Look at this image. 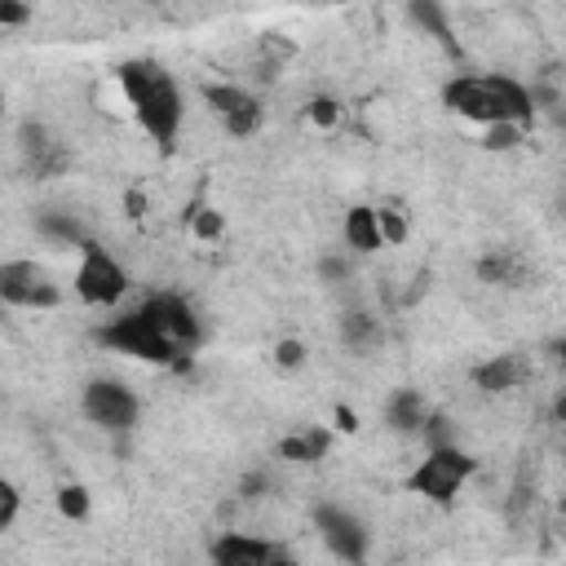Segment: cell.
Masks as SVG:
<instances>
[{"label":"cell","mask_w":566,"mask_h":566,"mask_svg":"<svg viewBox=\"0 0 566 566\" xmlns=\"http://www.w3.org/2000/svg\"><path fill=\"white\" fill-rule=\"evenodd\" d=\"M376 217H380V234H385V248H402L411 239V217L402 203H376Z\"/></svg>","instance_id":"obj_20"},{"label":"cell","mask_w":566,"mask_h":566,"mask_svg":"<svg viewBox=\"0 0 566 566\" xmlns=\"http://www.w3.org/2000/svg\"><path fill=\"white\" fill-rule=\"evenodd\" d=\"M128 270L119 265V256L111 248H102L97 239H88L75 252V270H71V292L88 305V310H115L128 296Z\"/></svg>","instance_id":"obj_4"},{"label":"cell","mask_w":566,"mask_h":566,"mask_svg":"<svg viewBox=\"0 0 566 566\" xmlns=\"http://www.w3.org/2000/svg\"><path fill=\"white\" fill-rule=\"evenodd\" d=\"M97 345L119 354V358H137V363H150V367H172L181 354L172 349V340L155 327V318L133 305V310H119L115 318H106L97 327Z\"/></svg>","instance_id":"obj_3"},{"label":"cell","mask_w":566,"mask_h":566,"mask_svg":"<svg viewBox=\"0 0 566 566\" xmlns=\"http://www.w3.org/2000/svg\"><path fill=\"white\" fill-rule=\"evenodd\" d=\"M115 80H119L133 124L159 150H172L186 128V88L177 84V75L155 57H128V62H119Z\"/></svg>","instance_id":"obj_1"},{"label":"cell","mask_w":566,"mask_h":566,"mask_svg":"<svg viewBox=\"0 0 566 566\" xmlns=\"http://www.w3.org/2000/svg\"><path fill=\"white\" fill-rule=\"evenodd\" d=\"M221 230H226V217H221L217 208H195V212H190V234H195L199 243L221 239Z\"/></svg>","instance_id":"obj_22"},{"label":"cell","mask_w":566,"mask_h":566,"mask_svg":"<svg viewBox=\"0 0 566 566\" xmlns=\"http://www.w3.org/2000/svg\"><path fill=\"white\" fill-rule=\"evenodd\" d=\"M429 416H433V407H429V398L420 394V389H411V385H402V389H394L389 398H385V424L394 429V433H424V424H429Z\"/></svg>","instance_id":"obj_13"},{"label":"cell","mask_w":566,"mask_h":566,"mask_svg":"<svg viewBox=\"0 0 566 566\" xmlns=\"http://www.w3.org/2000/svg\"><path fill=\"white\" fill-rule=\"evenodd\" d=\"M442 106L478 128H495V124H535V88L522 84L509 71H464L451 75L442 84Z\"/></svg>","instance_id":"obj_2"},{"label":"cell","mask_w":566,"mask_h":566,"mask_svg":"<svg viewBox=\"0 0 566 566\" xmlns=\"http://www.w3.org/2000/svg\"><path fill=\"white\" fill-rule=\"evenodd\" d=\"M18 513H22V491L18 482H0V531H13L18 526Z\"/></svg>","instance_id":"obj_23"},{"label":"cell","mask_w":566,"mask_h":566,"mask_svg":"<svg viewBox=\"0 0 566 566\" xmlns=\"http://www.w3.org/2000/svg\"><path fill=\"white\" fill-rule=\"evenodd\" d=\"M270 539L252 531H217L208 539V566H265Z\"/></svg>","instance_id":"obj_11"},{"label":"cell","mask_w":566,"mask_h":566,"mask_svg":"<svg viewBox=\"0 0 566 566\" xmlns=\"http://www.w3.org/2000/svg\"><path fill=\"white\" fill-rule=\"evenodd\" d=\"M349 270H354V256H349V252H332V256L318 261V274H323L327 283H345Z\"/></svg>","instance_id":"obj_25"},{"label":"cell","mask_w":566,"mask_h":566,"mask_svg":"<svg viewBox=\"0 0 566 566\" xmlns=\"http://www.w3.org/2000/svg\"><path fill=\"white\" fill-rule=\"evenodd\" d=\"M142 310L155 318V327L172 340V349L181 358L203 345V314L190 305V296H181V292H150L142 301Z\"/></svg>","instance_id":"obj_10"},{"label":"cell","mask_w":566,"mask_h":566,"mask_svg":"<svg viewBox=\"0 0 566 566\" xmlns=\"http://www.w3.org/2000/svg\"><path fill=\"white\" fill-rule=\"evenodd\" d=\"M340 243H345L349 256H376V252L385 248L376 203H354V208L340 217Z\"/></svg>","instance_id":"obj_12"},{"label":"cell","mask_w":566,"mask_h":566,"mask_svg":"<svg viewBox=\"0 0 566 566\" xmlns=\"http://www.w3.org/2000/svg\"><path fill=\"white\" fill-rule=\"evenodd\" d=\"M478 279L482 283H500V287H517L522 283V265L509 252H486V256H478Z\"/></svg>","instance_id":"obj_19"},{"label":"cell","mask_w":566,"mask_h":566,"mask_svg":"<svg viewBox=\"0 0 566 566\" xmlns=\"http://www.w3.org/2000/svg\"><path fill=\"white\" fill-rule=\"evenodd\" d=\"M80 411H84L88 424H97L106 433H133L137 420H142V398L119 376H93L80 389Z\"/></svg>","instance_id":"obj_7"},{"label":"cell","mask_w":566,"mask_h":566,"mask_svg":"<svg viewBox=\"0 0 566 566\" xmlns=\"http://www.w3.org/2000/svg\"><path fill=\"white\" fill-rule=\"evenodd\" d=\"M0 301L9 310L44 314V310H57L62 305V283H57V274L44 261H35V256H9L0 265Z\"/></svg>","instance_id":"obj_6"},{"label":"cell","mask_w":566,"mask_h":566,"mask_svg":"<svg viewBox=\"0 0 566 566\" xmlns=\"http://www.w3.org/2000/svg\"><path fill=\"white\" fill-rule=\"evenodd\" d=\"M310 119H314L318 128H332V124L340 119V106H336L332 97H314V102H310Z\"/></svg>","instance_id":"obj_28"},{"label":"cell","mask_w":566,"mask_h":566,"mask_svg":"<svg viewBox=\"0 0 566 566\" xmlns=\"http://www.w3.org/2000/svg\"><path fill=\"white\" fill-rule=\"evenodd\" d=\"M27 22H35V9L31 4H18V0H0V27H27Z\"/></svg>","instance_id":"obj_26"},{"label":"cell","mask_w":566,"mask_h":566,"mask_svg":"<svg viewBox=\"0 0 566 566\" xmlns=\"http://www.w3.org/2000/svg\"><path fill=\"white\" fill-rule=\"evenodd\" d=\"M522 137H526V128H517V124H495V128H482V146H486V150H513Z\"/></svg>","instance_id":"obj_24"},{"label":"cell","mask_w":566,"mask_h":566,"mask_svg":"<svg viewBox=\"0 0 566 566\" xmlns=\"http://www.w3.org/2000/svg\"><path fill=\"white\" fill-rule=\"evenodd\" d=\"M380 340H385V327H380L376 314H367V310H345L340 314V345L349 354H371Z\"/></svg>","instance_id":"obj_16"},{"label":"cell","mask_w":566,"mask_h":566,"mask_svg":"<svg viewBox=\"0 0 566 566\" xmlns=\"http://www.w3.org/2000/svg\"><path fill=\"white\" fill-rule=\"evenodd\" d=\"M274 363H279L283 371H296V367L305 363V345H301V340H292V336H287V340H279V345H274Z\"/></svg>","instance_id":"obj_27"},{"label":"cell","mask_w":566,"mask_h":566,"mask_svg":"<svg viewBox=\"0 0 566 566\" xmlns=\"http://www.w3.org/2000/svg\"><path fill=\"white\" fill-rule=\"evenodd\" d=\"M407 18H411L424 35H433L438 44H447V49L455 44V40H451V22H447V9H442V4H433V0H416V4H407Z\"/></svg>","instance_id":"obj_18"},{"label":"cell","mask_w":566,"mask_h":566,"mask_svg":"<svg viewBox=\"0 0 566 566\" xmlns=\"http://www.w3.org/2000/svg\"><path fill=\"white\" fill-rule=\"evenodd\" d=\"M473 473H478V460H473L469 451H460V442H451V447H429V451L416 460V469L407 473V491L420 495V500H429V504H451V500L469 486Z\"/></svg>","instance_id":"obj_5"},{"label":"cell","mask_w":566,"mask_h":566,"mask_svg":"<svg viewBox=\"0 0 566 566\" xmlns=\"http://www.w3.org/2000/svg\"><path fill=\"white\" fill-rule=\"evenodd\" d=\"M327 447H332V433L323 424H305V429H296L279 442V455L287 464H314L318 455H327Z\"/></svg>","instance_id":"obj_17"},{"label":"cell","mask_w":566,"mask_h":566,"mask_svg":"<svg viewBox=\"0 0 566 566\" xmlns=\"http://www.w3.org/2000/svg\"><path fill=\"white\" fill-rule=\"evenodd\" d=\"M336 420H340L336 429H354L358 424V416H349V407H336Z\"/></svg>","instance_id":"obj_31"},{"label":"cell","mask_w":566,"mask_h":566,"mask_svg":"<svg viewBox=\"0 0 566 566\" xmlns=\"http://www.w3.org/2000/svg\"><path fill=\"white\" fill-rule=\"evenodd\" d=\"M57 513H62L66 522H84V517L93 513V495H88L80 482H66V486L57 491Z\"/></svg>","instance_id":"obj_21"},{"label":"cell","mask_w":566,"mask_h":566,"mask_svg":"<svg viewBox=\"0 0 566 566\" xmlns=\"http://www.w3.org/2000/svg\"><path fill=\"white\" fill-rule=\"evenodd\" d=\"M199 97H203V106L217 115V124L230 133V137H256L261 133V124H265V106H261V97L248 88V84H234V80H212V84H203L199 88Z\"/></svg>","instance_id":"obj_9"},{"label":"cell","mask_w":566,"mask_h":566,"mask_svg":"<svg viewBox=\"0 0 566 566\" xmlns=\"http://www.w3.org/2000/svg\"><path fill=\"white\" fill-rule=\"evenodd\" d=\"M469 376H473V389H482V394H509V389H517L526 380V363L517 354H491Z\"/></svg>","instance_id":"obj_14"},{"label":"cell","mask_w":566,"mask_h":566,"mask_svg":"<svg viewBox=\"0 0 566 566\" xmlns=\"http://www.w3.org/2000/svg\"><path fill=\"white\" fill-rule=\"evenodd\" d=\"M314 531L323 548L345 566H367L371 557V531L367 522L345 504H314Z\"/></svg>","instance_id":"obj_8"},{"label":"cell","mask_w":566,"mask_h":566,"mask_svg":"<svg viewBox=\"0 0 566 566\" xmlns=\"http://www.w3.org/2000/svg\"><path fill=\"white\" fill-rule=\"evenodd\" d=\"M35 234H40L44 243H53V248H71V252H80V248L88 243V230L80 226V217L62 212V208H44V212H35Z\"/></svg>","instance_id":"obj_15"},{"label":"cell","mask_w":566,"mask_h":566,"mask_svg":"<svg viewBox=\"0 0 566 566\" xmlns=\"http://www.w3.org/2000/svg\"><path fill=\"white\" fill-rule=\"evenodd\" d=\"M265 566H301V557H296V548H292V544H283V539H270Z\"/></svg>","instance_id":"obj_29"},{"label":"cell","mask_w":566,"mask_h":566,"mask_svg":"<svg viewBox=\"0 0 566 566\" xmlns=\"http://www.w3.org/2000/svg\"><path fill=\"white\" fill-rule=\"evenodd\" d=\"M553 420L557 424H566V385L557 389V398H553Z\"/></svg>","instance_id":"obj_30"}]
</instances>
